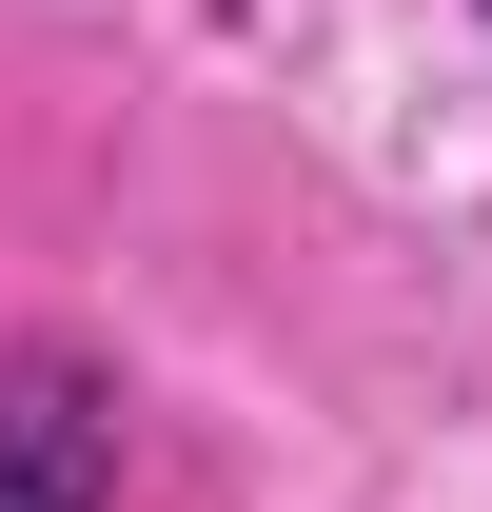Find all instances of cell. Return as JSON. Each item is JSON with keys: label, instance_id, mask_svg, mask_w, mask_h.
<instances>
[{"label": "cell", "instance_id": "6da1fadb", "mask_svg": "<svg viewBox=\"0 0 492 512\" xmlns=\"http://www.w3.org/2000/svg\"><path fill=\"white\" fill-rule=\"evenodd\" d=\"M0 512H119V375L79 335L0 355Z\"/></svg>", "mask_w": 492, "mask_h": 512}]
</instances>
